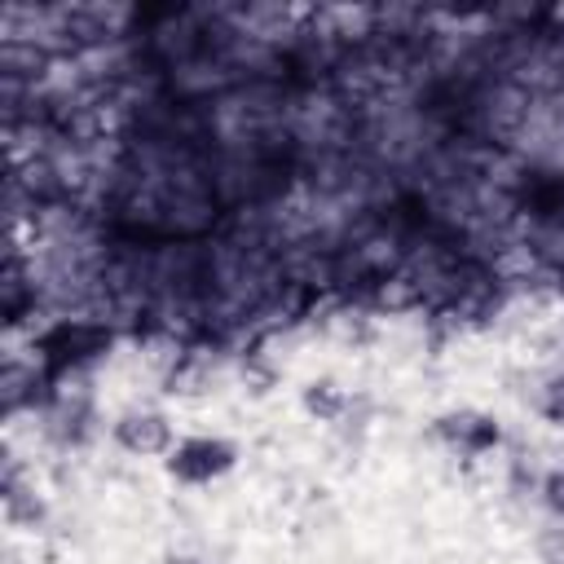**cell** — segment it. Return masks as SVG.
<instances>
[{
	"mask_svg": "<svg viewBox=\"0 0 564 564\" xmlns=\"http://www.w3.org/2000/svg\"><path fill=\"white\" fill-rule=\"evenodd\" d=\"M115 344V330L106 322H88V317H57L40 339L35 352L44 361V379L57 370H84L88 361L106 357Z\"/></svg>",
	"mask_w": 564,
	"mask_h": 564,
	"instance_id": "1",
	"label": "cell"
},
{
	"mask_svg": "<svg viewBox=\"0 0 564 564\" xmlns=\"http://www.w3.org/2000/svg\"><path fill=\"white\" fill-rule=\"evenodd\" d=\"M234 463H238L234 441H220V436H189V441H176V445H172V454H167V476H176V480H185V485H207V480L225 476Z\"/></svg>",
	"mask_w": 564,
	"mask_h": 564,
	"instance_id": "2",
	"label": "cell"
},
{
	"mask_svg": "<svg viewBox=\"0 0 564 564\" xmlns=\"http://www.w3.org/2000/svg\"><path fill=\"white\" fill-rule=\"evenodd\" d=\"M115 441H119L128 454H137V458L172 454V423H167V414H159V410H128V414H119V423H115Z\"/></svg>",
	"mask_w": 564,
	"mask_h": 564,
	"instance_id": "3",
	"label": "cell"
},
{
	"mask_svg": "<svg viewBox=\"0 0 564 564\" xmlns=\"http://www.w3.org/2000/svg\"><path fill=\"white\" fill-rule=\"evenodd\" d=\"M436 436L445 445H454L458 454H485L502 441L498 423L489 414H476V410H454V414H441L436 419Z\"/></svg>",
	"mask_w": 564,
	"mask_h": 564,
	"instance_id": "4",
	"label": "cell"
},
{
	"mask_svg": "<svg viewBox=\"0 0 564 564\" xmlns=\"http://www.w3.org/2000/svg\"><path fill=\"white\" fill-rule=\"evenodd\" d=\"M344 405H348V397H344V388L335 383V379H313L308 388H304V410L313 414V419H339L344 414Z\"/></svg>",
	"mask_w": 564,
	"mask_h": 564,
	"instance_id": "5",
	"label": "cell"
},
{
	"mask_svg": "<svg viewBox=\"0 0 564 564\" xmlns=\"http://www.w3.org/2000/svg\"><path fill=\"white\" fill-rule=\"evenodd\" d=\"M533 405H538V414L546 419V423H555V427H564V370H555L542 388H538V397H533Z\"/></svg>",
	"mask_w": 564,
	"mask_h": 564,
	"instance_id": "6",
	"label": "cell"
},
{
	"mask_svg": "<svg viewBox=\"0 0 564 564\" xmlns=\"http://www.w3.org/2000/svg\"><path fill=\"white\" fill-rule=\"evenodd\" d=\"M542 498H546V507H551L555 516H564V467L546 471V480H542Z\"/></svg>",
	"mask_w": 564,
	"mask_h": 564,
	"instance_id": "7",
	"label": "cell"
},
{
	"mask_svg": "<svg viewBox=\"0 0 564 564\" xmlns=\"http://www.w3.org/2000/svg\"><path fill=\"white\" fill-rule=\"evenodd\" d=\"M172 564H198V560H172Z\"/></svg>",
	"mask_w": 564,
	"mask_h": 564,
	"instance_id": "8",
	"label": "cell"
}]
</instances>
